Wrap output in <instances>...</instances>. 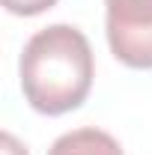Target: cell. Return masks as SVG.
Returning a JSON list of instances; mask_svg holds the SVG:
<instances>
[{"mask_svg": "<svg viewBox=\"0 0 152 155\" xmlns=\"http://www.w3.org/2000/svg\"><path fill=\"white\" fill-rule=\"evenodd\" d=\"M30 107L48 116L69 114L90 96L95 75L90 39L72 24H51L30 36L18 63Z\"/></svg>", "mask_w": 152, "mask_h": 155, "instance_id": "obj_1", "label": "cell"}, {"mask_svg": "<svg viewBox=\"0 0 152 155\" xmlns=\"http://www.w3.org/2000/svg\"><path fill=\"white\" fill-rule=\"evenodd\" d=\"M0 140H3V155H27V149H24V146H21V143L9 134V131H3V137H0Z\"/></svg>", "mask_w": 152, "mask_h": 155, "instance_id": "obj_5", "label": "cell"}, {"mask_svg": "<svg viewBox=\"0 0 152 155\" xmlns=\"http://www.w3.org/2000/svg\"><path fill=\"white\" fill-rule=\"evenodd\" d=\"M57 0H3V6L12 15H39L45 9H51Z\"/></svg>", "mask_w": 152, "mask_h": 155, "instance_id": "obj_4", "label": "cell"}, {"mask_svg": "<svg viewBox=\"0 0 152 155\" xmlns=\"http://www.w3.org/2000/svg\"><path fill=\"white\" fill-rule=\"evenodd\" d=\"M107 45L131 69H152V0H104Z\"/></svg>", "mask_w": 152, "mask_h": 155, "instance_id": "obj_2", "label": "cell"}, {"mask_svg": "<svg viewBox=\"0 0 152 155\" xmlns=\"http://www.w3.org/2000/svg\"><path fill=\"white\" fill-rule=\"evenodd\" d=\"M48 155H122V146L116 143L114 134L87 125V128H75L57 137Z\"/></svg>", "mask_w": 152, "mask_h": 155, "instance_id": "obj_3", "label": "cell"}]
</instances>
